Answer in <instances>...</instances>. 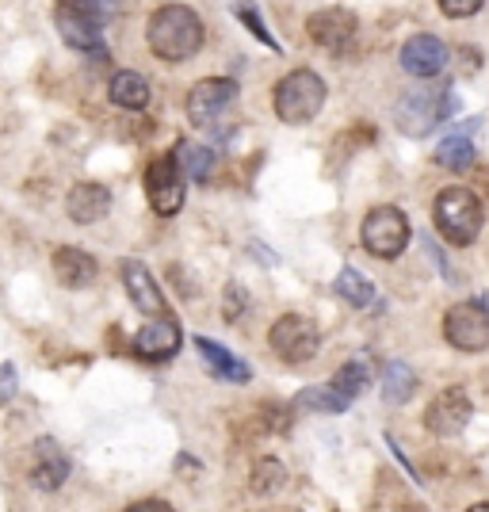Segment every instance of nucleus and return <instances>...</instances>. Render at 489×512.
<instances>
[{
  "mask_svg": "<svg viewBox=\"0 0 489 512\" xmlns=\"http://www.w3.org/2000/svg\"><path fill=\"white\" fill-rule=\"evenodd\" d=\"M149 50L161 62H188L203 46V20L188 4H165L149 16Z\"/></svg>",
  "mask_w": 489,
  "mask_h": 512,
  "instance_id": "nucleus-1",
  "label": "nucleus"
},
{
  "mask_svg": "<svg viewBox=\"0 0 489 512\" xmlns=\"http://www.w3.org/2000/svg\"><path fill=\"white\" fill-rule=\"evenodd\" d=\"M482 199L467 188H444L432 203V222L451 245H470L474 237L482 234Z\"/></svg>",
  "mask_w": 489,
  "mask_h": 512,
  "instance_id": "nucleus-2",
  "label": "nucleus"
},
{
  "mask_svg": "<svg viewBox=\"0 0 489 512\" xmlns=\"http://www.w3.org/2000/svg\"><path fill=\"white\" fill-rule=\"evenodd\" d=\"M325 107V81L314 69H291L276 85V115L287 127L314 123Z\"/></svg>",
  "mask_w": 489,
  "mask_h": 512,
  "instance_id": "nucleus-3",
  "label": "nucleus"
},
{
  "mask_svg": "<svg viewBox=\"0 0 489 512\" xmlns=\"http://www.w3.org/2000/svg\"><path fill=\"white\" fill-rule=\"evenodd\" d=\"M455 96H451V88H417V92H409L402 96V104L394 111V119H398V127L405 134H413V138H425L432 127H440L447 115L455 111Z\"/></svg>",
  "mask_w": 489,
  "mask_h": 512,
  "instance_id": "nucleus-4",
  "label": "nucleus"
},
{
  "mask_svg": "<svg viewBox=\"0 0 489 512\" xmlns=\"http://www.w3.org/2000/svg\"><path fill=\"white\" fill-rule=\"evenodd\" d=\"M360 241L371 256L394 260V256H402V249L409 245V218H405L398 207H375V211L363 218Z\"/></svg>",
  "mask_w": 489,
  "mask_h": 512,
  "instance_id": "nucleus-5",
  "label": "nucleus"
},
{
  "mask_svg": "<svg viewBox=\"0 0 489 512\" xmlns=\"http://www.w3.org/2000/svg\"><path fill=\"white\" fill-rule=\"evenodd\" d=\"M444 337L459 352H486L489 348V310L486 302H455L444 314Z\"/></svg>",
  "mask_w": 489,
  "mask_h": 512,
  "instance_id": "nucleus-6",
  "label": "nucleus"
},
{
  "mask_svg": "<svg viewBox=\"0 0 489 512\" xmlns=\"http://www.w3.org/2000/svg\"><path fill=\"white\" fill-rule=\"evenodd\" d=\"M268 344H272V352H276L283 363H306L318 356L321 333L310 318H302V314H283V318L272 325Z\"/></svg>",
  "mask_w": 489,
  "mask_h": 512,
  "instance_id": "nucleus-7",
  "label": "nucleus"
},
{
  "mask_svg": "<svg viewBox=\"0 0 489 512\" xmlns=\"http://www.w3.org/2000/svg\"><path fill=\"white\" fill-rule=\"evenodd\" d=\"M237 100V85L234 81H226V77H207V81H199V85L188 92V119H192V127L199 130H211L218 119H222V111H230Z\"/></svg>",
  "mask_w": 489,
  "mask_h": 512,
  "instance_id": "nucleus-8",
  "label": "nucleus"
},
{
  "mask_svg": "<svg viewBox=\"0 0 489 512\" xmlns=\"http://www.w3.org/2000/svg\"><path fill=\"white\" fill-rule=\"evenodd\" d=\"M146 195L149 207L157 214H176L184 207V172L176 165V157H153L146 169Z\"/></svg>",
  "mask_w": 489,
  "mask_h": 512,
  "instance_id": "nucleus-9",
  "label": "nucleus"
},
{
  "mask_svg": "<svg viewBox=\"0 0 489 512\" xmlns=\"http://www.w3.org/2000/svg\"><path fill=\"white\" fill-rule=\"evenodd\" d=\"M474 402L463 386H447L444 394L432 398V406L425 409V428L432 436H459L470 425Z\"/></svg>",
  "mask_w": 489,
  "mask_h": 512,
  "instance_id": "nucleus-10",
  "label": "nucleus"
},
{
  "mask_svg": "<svg viewBox=\"0 0 489 512\" xmlns=\"http://www.w3.org/2000/svg\"><path fill=\"white\" fill-rule=\"evenodd\" d=\"M310 39L329 50V54H344L352 39H356V16L348 8H325V12H314L310 23H306Z\"/></svg>",
  "mask_w": 489,
  "mask_h": 512,
  "instance_id": "nucleus-11",
  "label": "nucleus"
},
{
  "mask_svg": "<svg viewBox=\"0 0 489 512\" xmlns=\"http://www.w3.org/2000/svg\"><path fill=\"white\" fill-rule=\"evenodd\" d=\"M58 31H62V39L73 50H81V54H92V58H107V46H104V35H100V20H92L85 12H77V8H69V4H58Z\"/></svg>",
  "mask_w": 489,
  "mask_h": 512,
  "instance_id": "nucleus-12",
  "label": "nucleus"
},
{
  "mask_svg": "<svg viewBox=\"0 0 489 512\" xmlns=\"http://www.w3.org/2000/svg\"><path fill=\"white\" fill-rule=\"evenodd\" d=\"M176 348H180V325L176 318L169 314H161V318H149V325L134 337V356L146 363H161L176 356Z\"/></svg>",
  "mask_w": 489,
  "mask_h": 512,
  "instance_id": "nucleus-13",
  "label": "nucleus"
},
{
  "mask_svg": "<svg viewBox=\"0 0 489 512\" xmlns=\"http://www.w3.org/2000/svg\"><path fill=\"white\" fill-rule=\"evenodd\" d=\"M123 287H127L130 302H134L146 318H161V314H169L165 295H161L157 279L149 276V268L142 264V260H123Z\"/></svg>",
  "mask_w": 489,
  "mask_h": 512,
  "instance_id": "nucleus-14",
  "label": "nucleus"
},
{
  "mask_svg": "<svg viewBox=\"0 0 489 512\" xmlns=\"http://www.w3.org/2000/svg\"><path fill=\"white\" fill-rule=\"evenodd\" d=\"M447 65V46L436 39V35H413L409 43L402 46V69L409 77H440Z\"/></svg>",
  "mask_w": 489,
  "mask_h": 512,
  "instance_id": "nucleus-15",
  "label": "nucleus"
},
{
  "mask_svg": "<svg viewBox=\"0 0 489 512\" xmlns=\"http://www.w3.org/2000/svg\"><path fill=\"white\" fill-rule=\"evenodd\" d=\"M69 478V455H65L54 440H39L35 444V463H31V482L39 490L54 493L62 490V482Z\"/></svg>",
  "mask_w": 489,
  "mask_h": 512,
  "instance_id": "nucleus-16",
  "label": "nucleus"
},
{
  "mask_svg": "<svg viewBox=\"0 0 489 512\" xmlns=\"http://www.w3.org/2000/svg\"><path fill=\"white\" fill-rule=\"evenodd\" d=\"M111 207V192L100 188V184H77L69 199H65V211L73 222H81V226H92V222H100Z\"/></svg>",
  "mask_w": 489,
  "mask_h": 512,
  "instance_id": "nucleus-17",
  "label": "nucleus"
},
{
  "mask_svg": "<svg viewBox=\"0 0 489 512\" xmlns=\"http://www.w3.org/2000/svg\"><path fill=\"white\" fill-rule=\"evenodd\" d=\"M54 276L62 287H88L96 279V260L85 253V249H73V245H62L54 253Z\"/></svg>",
  "mask_w": 489,
  "mask_h": 512,
  "instance_id": "nucleus-18",
  "label": "nucleus"
},
{
  "mask_svg": "<svg viewBox=\"0 0 489 512\" xmlns=\"http://www.w3.org/2000/svg\"><path fill=\"white\" fill-rule=\"evenodd\" d=\"M195 348H199V356H203V360L211 363V371L218 375V379H230V383H249V379H253L249 363L237 360L234 352H226V348H222V344H214L211 337H199Z\"/></svg>",
  "mask_w": 489,
  "mask_h": 512,
  "instance_id": "nucleus-19",
  "label": "nucleus"
},
{
  "mask_svg": "<svg viewBox=\"0 0 489 512\" xmlns=\"http://www.w3.org/2000/svg\"><path fill=\"white\" fill-rule=\"evenodd\" d=\"M470 127L474 123H463V127H455L447 134L444 142L436 146V161L451 172H463L474 165V142H470Z\"/></svg>",
  "mask_w": 489,
  "mask_h": 512,
  "instance_id": "nucleus-20",
  "label": "nucleus"
},
{
  "mask_svg": "<svg viewBox=\"0 0 489 512\" xmlns=\"http://www.w3.org/2000/svg\"><path fill=\"white\" fill-rule=\"evenodd\" d=\"M111 104L127 107V111H142L149 104V81L134 69H119L111 77Z\"/></svg>",
  "mask_w": 489,
  "mask_h": 512,
  "instance_id": "nucleus-21",
  "label": "nucleus"
},
{
  "mask_svg": "<svg viewBox=\"0 0 489 512\" xmlns=\"http://www.w3.org/2000/svg\"><path fill=\"white\" fill-rule=\"evenodd\" d=\"M176 165H180V172H184L188 180L207 184L214 172V153L207 150V146H195V142H180V146H176Z\"/></svg>",
  "mask_w": 489,
  "mask_h": 512,
  "instance_id": "nucleus-22",
  "label": "nucleus"
},
{
  "mask_svg": "<svg viewBox=\"0 0 489 512\" xmlns=\"http://www.w3.org/2000/svg\"><path fill=\"white\" fill-rule=\"evenodd\" d=\"M337 291H341L344 302H352V306H375V287H371V279L363 276L360 268H341V276H337Z\"/></svg>",
  "mask_w": 489,
  "mask_h": 512,
  "instance_id": "nucleus-23",
  "label": "nucleus"
},
{
  "mask_svg": "<svg viewBox=\"0 0 489 512\" xmlns=\"http://www.w3.org/2000/svg\"><path fill=\"white\" fill-rule=\"evenodd\" d=\"M287 482V470H283V463L279 459H256L253 474H249V486H253V493H260V497H272V493L279 490Z\"/></svg>",
  "mask_w": 489,
  "mask_h": 512,
  "instance_id": "nucleus-24",
  "label": "nucleus"
},
{
  "mask_svg": "<svg viewBox=\"0 0 489 512\" xmlns=\"http://www.w3.org/2000/svg\"><path fill=\"white\" fill-rule=\"evenodd\" d=\"M367 383H371V371H367V367L356 360V363H344L341 371H337V379H333L329 386L341 394L344 402H356L363 390H367Z\"/></svg>",
  "mask_w": 489,
  "mask_h": 512,
  "instance_id": "nucleus-25",
  "label": "nucleus"
},
{
  "mask_svg": "<svg viewBox=\"0 0 489 512\" xmlns=\"http://www.w3.org/2000/svg\"><path fill=\"white\" fill-rule=\"evenodd\" d=\"M413 386H417V379H413V371H409L405 363H386V371H383V394H386V402L402 406L405 398L413 394Z\"/></svg>",
  "mask_w": 489,
  "mask_h": 512,
  "instance_id": "nucleus-26",
  "label": "nucleus"
},
{
  "mask_svg": "<svg viewBox=\"0 0 489 512\" xmlns=\"http://www.w3.org/2000/svg\"><path fill=\"white\" fill-rule=\"evenodd\" d=\"M298 406L318 409V413H344L352 402H344L333 386H314V390H302V394H298Z\"/></svg>",
  "mask_w": 489,
  "mask_h": 512,
  "instance_id": "nucleus-27",
  "label": "nucleus"
},
{
  "mask_svg": "<svg viewBox=\"0 0 489 512\" xmlns=\"http://www.w3.org/2000/svg\"><path fill=\"white\" fill-rule=\"evenodd\" d=\"M234 12H237V20L245 23V27H249V31H253L256 39H260V43L268 46V50H279V43H276V39H272V35H268V23L260 20V16H256L253 8H249V0H237V4H234Z\"/></svg>",
  "mask_w": 489,
  "mask_h": 512,
  "instance_id": "nucleus-28",
  "label": "nucleus"
},
{
  "mask_svg": "<svg viewBox=\"0 0 489 512\" xmlns=\"http://www.w3.org/2000/svg\"><path fill=\"white\" fill-rule=\"evenodd\" d=\"M58 4H69V8H77V12H85V16L100 23L119 12V0H58Z\"/></svg>",
  "mask_w": 489,
  "mask_h": 512,
  "instance_id": "nucleus-29",
  "label": "nucleus"
},
{
  "mask_svg": "<svg viewBox=\"0 0 489 512\" xmlns=\"http://www.w3.org/2000/svg\"><path fill=\"white\" fill-rule=\"evenodd\" d=\"M436 4H440V12L451 16V20H467V16H474L486 0H436Z\"/></svg>",
  "mask_w": 489,
  "mask_h": 512,
  "instance_id": "nucleus-30",
  "label": "nucleus"
},
{
  "mask_svg": "<svg viewBox=\"0 0 489 512\" xmlns=\"http://www.w3.org/2000/svg\"><path fill=\"white\" fill-rule=\"evenodd\" d=\"M12 394H16V367L0 363V402H8Z\"/></svg>",
  "mask_w": 489,
  "mask_h": 512,
  "instance_id": "nucleus-31",
  "label": "nucleus"
},
{
  "mask_svg": "<svg viewBox=\"0 0 489 512\" xmlns=\"http://www.w3.org/2000/svg\"><path fill=\"white\" fill-rule=\"evenodd\" d=\"M130 509H169L165 501H138V505H130Z\"/></svg>",
  "mask_w": 489,
  "mask_h": 512,
  "instance_id": "nucleus-32",
  "label": "nucleus"
}]
</instances>
